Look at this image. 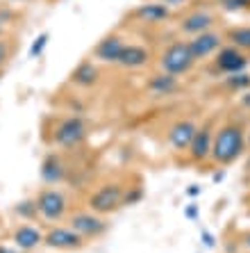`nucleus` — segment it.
Returning a JSON list of instances; mask_svg holds the SVG:
<instances>
[{"label":"nucleus","instance_id":"11","mask_svg":"<svg viewBox=\"0 0 250 253\" xmlns=\"http://www.w3.org/2000/svg\"><path fill=\"white\" fill-rule=\"evenodd\" d=\"M123 46H125V43L121 42V37H116V35L105 37V39L96 46V57H98L100 62L118 64V57H121V53H123Z\"/></svg>","mask_w":250,"mask_h":253},{"label":"nucleus","instance_id":"16","mask_svg":"<svg viewBox=\"0 0 250 253\" xmlns=\"http://www.w3.org/2000/svg\"><path fill=\"white\" fill-rule=\"evenodd\" d=\"M212 23H214V18H212L210 14L193 12L182 21V30L189 32V35H200V32H207V30L212 28Z\"/></svg>","mask_w":250,"mask_h":253},{"label":"nucleus","instance_id":"26","mask_svg":"<svg viewBox=\"0 0 250 253\" xmlns=\"http://www.w3.org/2000/svg\"><path fill=\"white\" fill-rule=\"evenodd\" d=\"M141 199V192H134V194L125 196V203H132V201H139Z\"/></svg>","mask_w":250,"mask_h":253},{"label":"nucleus","instance_id":"8","mask_svg":"<svg viewBox=\"0 0 250 253\" xmlns=\"http://www.w3.org/2000/svg\"><path fill=\"white\" fill-rule=\"evenodd\" d=\"M196 124L193 121H180V124H175L169 132V141L171 146L175 151H186V148L191 146V139L196 135Z\"/></svg>","mask_w":250,"mask_h":253},{"label":"nucleus","instance_id":"9","mask_svg":"<svg viewBox=\"0 0 250 253\" xmlns=\"http://www.w3.org/2000/svg\"><path fill=\"white\" fill-rule=\"evenodd\" d=\"M46 244L53 249H73L82 244V235L73 228H53L46 235Z\"/></svg>","mask_w":250,"mask_h":253},{"label":"nucleus","instance_id":"22","mask_svg":"<svg viewBox=\"0 0 250 253\" xmlns=\"http://www.w3.org/2000/svg\"><path fill=\"white\" fill-rule=\"evenodd\" d=\"M221 2L227 12H241V9L250 7V0H221Z\"/></svg>","mask_w":250,"mask_h":253},{"label":"nucleus","instance_id":"28","mask_svg":"<svg viewBox=\"0 0 250 253\" xmlns=\"http://www.w3.org/2000/svg\"><path fill=\"white\" fill-rule=\"evenodd\" d=\"M0 253H14V251H9V249H5V247H0Z\"/></svg>","mask_w":250,"mask_h":253},{"label":"nucleus","instance_id":"6","mask_svg":"<svg viewBox=\"0 0 250 253\" xmlns=\"http://www.w3.org/2000/svg\"><path fill=\"white\" fill-rule=\"evenodd\" d=\"M218 46H221V37L216 32H200V35H193V39L189 42V50H191L193 59L207 57L214 50H218Z\"/></svg>","mask_w":250,"mask_h":253},{"label":"nucleus","instance_id":"18","mask_svg":"<svg viewBox=\"0 0 250 253\" xmlns=\"http://www.w3.org/2000/svg\"><path fill=\"white\" fill-rule=\"evenodd\" d=\"M41 178L46 180V183H59L62 178H64V167H62V160L55 158V155H48L43 160V165H41Z\"/></svg>","mask_w":250,"mask_h":253},{"label":"nucleus","instance_id":"17","mask_svg":"<svg viewBox=\"0 0 250 253\" xmlns=\"http://www.w3.org/2000/svg\"><path fill=\"white\" fill-rule=\"evenodd\" d=\"M137 16L145 23H162L164 18L169 16V7L164 2H150V5H143L137 9Z\"/></svg>","mask_w":250,"mask_h":253},{"label":"nucleus","instance_id":"4","mask_svg":"<svg viewBox=\"0 0 250 253\" xmlns=\"http://www.w3.org/2000/svg\"><path fill=\"white\" fill-rule=\"evenodd\" d=\"M121 199H123V192L118 185H105V187H100L98 192L89 199V206H91V210L105 214V212H111L114 208H118Z\"/></svg>","mask_w":250,"mask_h":253},{"label":"nucleus","instance_id":"20","mask_svg":"<svg viewBox=\"0 0 250 253\" xmlns=\"http://www.w3.org/2000/svg\"><path fill=\"white\" fill-rule=\"evenodd\" d=\"M232 42L244 50H250V28H237L232 30Z\"/></svg>","mask_w":250,"mask_h":253},{"label":"nucleus","instance_id":"14","mask_svg":"<svg viewBox=\"0 0 250 253\" xmlns=\"http://www.w3.org/2000/svg\"><path fill=\"white\" fill-rule=\"evenodd\" d=\"M148 89H150L152 96H171L180 89V83H178V76H171V73H159L148 83Z\"/></svg>","mask_w":250,"mask_h":253},{"label":"nucleus","instance_id":"24","mask_svg":"<svg viewBox=\"0 0 250 253\" xmlns=\"http://www.w3.org/2000/svg\"><path fill=\"white\" fill-rule=\"evenodd\" d=\"M166 7H178V5H182V2H186V0H162Z\"/></svg>","mask_w":250,"mask_h":253},{"label":"nucleus","instance_id":"19","mask_svg":"<svg viewBox=\"0 0 250 253\" xmlns=\"http://www.w3.org/2000/svg\"><path fill=\"white\" fill-rule=\"evenodd\" d=\"M71 80L75 84H80V87H91V84L98 80V69H96L91 62H82V64L73 71Z\"/></svg>","mask_w":250,"mask_h":253},{"label":"nucleus","instance_id":"29","mask_svg":"<svg viewBox=\"0 0 250 253\" xmlns=\"http://www.w3.org/2000/svg\"><path fill=\"white\" fill-rule=\"evenodd\" d=\"M246 244H248V247H250V235H248V237H246Z\"/></svg>","mask_w":250,"mask_h":253},{"label":"nucleus","instance_id":"23","mask_svg":"<svg viewBox=\"0 0 250 253\" xmlns=\"http://www.w3.org/2000/svg\"><path fill=\"white\" fill-rule=\"evenodd\" d=\"M46 46H48V35L43 32V35H39V39L32 43V48H30V55H32V57H36V55L43 53V48H46Z\"/></svg>","mask_w":250,"mask_h":253},{"label":"nucleus","instance_id":"2","mask_svg":"<svg viewBox=\"0 0 250 253\" xmlns=\"http://www.w3.org/2000/svg\"><path fill=\"white\" fill-rule=\"evenodd\" d=\"M193 55L189 50V43L186 42H175L171 43L166 50H164L159 64H162L164 73H171V76H182L193 66Z\"/></svg>","mask_w":250,"mask_h":253},{"label":"nucleus","instance_id":"10","mask_svg":"<svg viewBox=\"0 0 250 253\" xmlns=\"http://www.w3.org/2000/svg\"><path fill=\"white\" fill-rule=\"evenodd\" d=\"M105 221L96 214H75L73 217V230L80 233L82 237H96L100 233H105Z\"/></svg>","mask_w":250,"mask_h":253},{"label":"nucleus","instance_id":"31","mask_svg":"<svg viewBox=\"0 0 250 253\" xmlns=\"http://www.w3.org/2000/svg\"><path fill=\"white\" fill-rule=\"evenodd\" d=\"M246 167H248V169H250V158H248V162H246Z\"/></svg>","mask_w":250,"mask_h":253},{"label":"nucleus","instance_id":"12","mask_svg":"<svg viewBox=\"0 0 250 253\" xmlns=\"http://www.w3.org/2000/svg\"><path fill=\"white\" fill-rule=\"evenodd\" d=\"M212 141H214V137H212V130L210 128L196 130V135H193V139H191V146H189L193 160L210 158V155H212Z\"/></svg>","mask_w":250,"mask_h":253},{"label":"nucleus","instance_id":"30","mask_svg":"<svg viewBox=\"0 0 250 253\" xmlns=\"http://www.w3.org/2000/svg\"><path fill=\"white\" fill-rule=\"evenodd\" d=\"M246 144H248V146H250V135H248V137H246Z\"/></svg>","mask_w":250,"mask_h":253},{"label":"nucleus","instance_id":"15","mask_svg":"<svg viewBox=\"0 0 250 253\" xmlns=\"http://www.w3.org/2000/svg\"><path fill=\"white\" fill-rule=\"evenodd\" d=\"M43 235L39 233V228L35 226H21V228L14 233V242H16L18 249H23V251H30V249H35L41 244Z\"/></svg>","mask_w":250,"mask_h":253},{"label":"nucleus","instance_id":"13","mask_svg":"<svg viewBox=\"0 0 250 253\" xmlns=\"http://www.w3.org/2000/svg\"><path fill=\"white\" fill-rule=\"evenodd\" d=\"M118 64L125 66V69H139V66L148 64V50L143 46H134V43H128L123 46V53L118 57Z\"/></svg>","mask_w":250,"mask_h":253},{"label":"nucleus","instance_id":"25","mask_svg":"<svg viewBox=\"0 0 250 253\" xmlns=\"http://www.w3.org/2000/svg\"><path fill=\"white\" fill-rule=\"evenodd\" d=\"M5 59H7V46H5L2 42H0V64H2Z\"/></svg>","mask_w":250,"mask_h":253},{"label":"nucleus","instance_id":"3","mask_svg":"<svg viewBox=\"0 0 250 253\" xmlns=\"http://www.w3.org/2000/svg\"><path fill=\"white\" fill-rule=\"evenodd\" d=\"M84 137H87V126L77 117H71L66 121H62L59 128L55 130V144L64 148H73L77 144H82Z\"/></svg>","mask_w":250,"mask_h":253},{"label":"nucleus","instance_id":"5","mask_svg":"<svg viewBox=\"0 0 250 253\" xmlns=\"http://www.w3.org/2000/svg\"><path fill=\"white\" fill-rule=\"evenodd\" d=\"M36 210L48 219V221H55L64 214L66 210V201L64 196L55 192V189H46V192H41V196L36 199Z\"/></svg>","mask_w":250,"mask_h":253},{"label":"nucleus","instance_id":"7","mask_svg":"<svg viewBox=\"0 0 250 253\" xmlns=\"http://www.w3.org/2000/svg\"><path fill=\"white\" fill-rule=\"evenodd\" d=\"M216 64H218V69L223 71V73H241V71L246 69V64H248V59L244 57V55L239 53L237 48H221L218 50V57H216Z\"/></svg>","mask_w":250,"mask_h":253},{"label":"nucleus","instance_id":"21","mask_svg":"<svg viewBox=\"0 0 250 253\" xmlns=\"http://www.w3.org/2000/svg\"><path fill=\"white\" fill-rule=\"evenodd\" d=\"M227 84L232 89H246V87H250V76H246V73H232V76L227 78Z\"/></svg>","mask_w":250,"mask_h":253},{"label":"nucleus","instance_id":"1","mask_svg":"<svg viewBox=\"0 0 250 253\" xmlns=\"http://www.w3.org/2000/svg\"><path fill=\"white\" fill-rule=\"evenodd\" d=\"M246 148V135L239 126H225L212 141V158L221 165H230Z\"/></svg>","mask_w":250,"mask_h":253},{"label":"nucleus","instance_id":"27","mask_svg":"<svg viewBox=\"0 0 250 253\" xmlns=\"http://www.w3.org/2000/svg\"><path fill=\"white\" fill-rule=\"evenodd\" d=\"M241 103H244V105H248V107H250V94H244V98H241Z\"/></svg>","mask_w":250,"mask_h":253}]
</instances>
